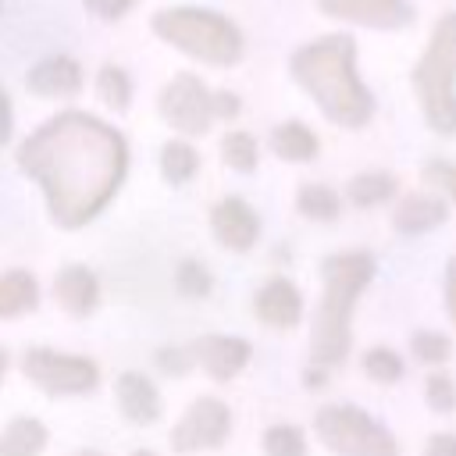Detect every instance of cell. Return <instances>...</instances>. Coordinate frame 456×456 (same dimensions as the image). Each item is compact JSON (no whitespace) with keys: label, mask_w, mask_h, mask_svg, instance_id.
Returning <instances> with one entry per match:
<instances>
[{"label":"cell","mask_w":456,"mask_h":456,"mask_svg":"<svg viewBox=\"0 0 456 456\" xmlns=\"http://www.w3.org/2000/svg\"><path fill=\"white\" fill-rule=\"evenodd\" d=\"M53 299L71 317H86L100 306V281L86 264H68L53 278Z\"/></svg>","instance_id":"16"},{"label":"cell","mask_w":456,"mask_h":456,"mask_svg":"<svg viewBox=\"0 0 456 456\" xmlns=\"http://www.w3.org/2000/svg\"><path fill=\"white\" fill-rule=\"evenodd\" d=\"M410 82L428 128L438 135H456V11L435 21Z\"/></svg>","instance_id":"5"},{"label":"cell","mask_w":456,"mask_h":456,"mask_svg":"<svg viewBox=\"0 0 456 456\" xmlns=\"http://www.w3.org/2000/svg\"><path fill=\"white\" fill-rule=\"evenodd\" d=\"M253 314L267 328L289 331L303 321V292L289 278H267L253 296Z\"/></svg>","instance_id":"13"},{"label":"cell","mask_w":456,"mask_h":456,"mask_svg":"<svg viewBox=\"0 0 456 456\" xmlns=\"http://www.w3.org/2000/svg\"><path fill=\"white\" fill-rule=\"evenodd\" d=\"M321 278H324V292H321L314 328H310V360H314V367L331 370L349 356L353 310H356L360 292L374 278V256L367 249L331 253L321 264Z\"/></svg>","instance_id":"3"},{"label":"cell","mask_w":456,"mask_h":456,"mask_svg":"<svg viewBox=\"0 0 456 456\" xmlns=\"http://www.w3.org/2000/svg\"><path fill=\"white\" fill-rule=\"evenodd\" d=\"M289 71L331 125L363 128L374 118V93L356 71V39L349 32L303 43L289 57Z\"/></svg>","instance_id":"2"},{"label":"cell","mask_w":456,"mask_h":456,"mask_svg":"<svg viewBox=\"0 0 456 456\" xmlns=\"http://www.w3.org/2000/svg\"><path fill=\"white\" fill-rule=\"evenodd\" d=\"M50 442V431L36 417H14L0 431V456H39Z\"/></svg>","instance_id":"20"},{"label":"cell","mask_w":456,"mask_h":456,"mask_svg":"<svg viewBox=\"0 0 456 456\" xmlns=\"http://www.w3.org/2000/svg\"><path fill=\"white\" fill-rule=\"evenodd\" d=\"M196 171H200V153H196V146L189 139H167L160 146V175H164V182L185 185V182H192Z\"/></svg>","instance_id":"22"},{"label":"cell","mask_w":456,"mask_h":456,"mask_svg":"<svg viewBox=\"0 0 456 456\" xmlns=\"http://www.w3.org/2000/svg\"><path fill=\"white\" fill-rule=\"evenodd\" d=\"M132 456H157V452H153V449H135Z\"/></svg>","instance_id":"41"},{"label":"cell","mask_w":456,"mask_h":456,"mask_svg":"<svg viewBox=\"0 0 456 456\" xmlns=\"http://www.w3.org/2000/svg\"><path fill=\"white\" fill-rule=\"evenodd\" d=\"M424 456H456V435L452 431H438L428 438Z\"/></svg>","instance_id":"34"},{"label":"cell","mask_w":456,"mask_h":456,"mask_svg":"<svg viewBox=\"0 0 456 456\" xmlns=\"http://www.w3.org/2000/svg\"><path fill=\"white\" fill-rule=\"evenodd\" d=\"M82 82H86L82 64L75 57H68V53L43 57L25 75V89L36 93V96H75L82 89Z\"/></svg>","instance_id":"15"},{"label":"cell","mask_w":456,"mask_h":456,"mask_svg":"<svg viewBox=\"0 0 456 456\" xmlns=\"http://www.w3.org/2000/svg\"><path fill=\"white\" fill-rule=\"evenodd\" d=\"M210 232L214 239L232 253H249L260 239V217L242 196H224L210 210Z\"/></svg>","instance_id":"11"},{"label":"cell","mask_w":456,"mask_h":456,"mask_svg":"<svg viewBox=\"0 0 456 456\" xmlns=\"http://www.w3.org/2000/svg\"><path fill=\"white\" fill-rule=\"evenodd\" d=\"M157 110L178 135H207L214 125V89L200 75L178 71L160 86Z\"/></svg>","instance_id":"8"},{"label":"cell","mask_w":456,"mask_h":456,"mask_svg":"<svg viewBox=\"0 0 456 456\" xmlns=\"http://www.w3.org/2000/svg\"><path fill=\"white\" fill-rule=\"evenodd\" d=\"M232 435V410L224 399L217 395H200L189 403V410L182 413V420L171 428L167 442L175 452L189 456V452H203V449H221Z\"/></svg>","instance_id":"9"},{"label":"cell","mask_w":456,"mask_h":456,"mask_svg":"<svg viewBox=\"0 0 456 456\" xmlns=\"http://www.w3.org/2000/svg\"><path fill=\"white\" fill-rule=\"evenodd\" d=\"M410 353H413V360H420L428 367H438L452 356V338L442 335V331H431V328H417L410 335Z\"/></svg>","instance_id":"26"},{"label":"cell","mask_w":456,"mask_h":456,"mask_svg":"<svg viewBox=\"0 0 456 456\" xmlns=\"http://www.w3.org/2000/svg\"><path fill=\"white\" fill-rule=\"evenodd\" d=\"M314 431L321 445L335 456H399L395 435L374 420L363 406L328 403L314 413Z\"/></svg>","instance_id":"6"},{"label":"cell","mask_w":456,"mask_h":456,"mask_svg":"<svg viewBox=\"0 0 456 456\" xmlns=\"http://www.w3.org/2000/svg\"><path fill=\"white\" fill-rule=\"evenodd\" d=\"M210 289H214V278H210V271L200 260H182L175 267V292L178 296L203 299V296H210Z\"/></svg>","instance_id":"29"},{"label":"cell","mask_w":456,"mask_h":456,"mask_svg":"<svg viewBox=\"0 0 456 456\" xmlns=\"http://www.w3.org/2000/svg\"><path fill=\"white\" fill-rule=\"evenodd\" d=\"M420 178L456 203V164H449V160H428L424 171H420Z\"/></svg>","instance_id":"31"},{"label":"cell","mask_w":456,"mask_h":456,"mask_svg":"<svg viewBox=\"0 0 456 456\" xmlns=\"http://www.w3.org/2000/svg\"><path fill=\"white\" fill-rule=\"evenodd\" d=\"M71 456H103V452H96V449H78V452H71Z\"/></svg>","instance_id":"39"},{"label":"cell","mask_w":456,"mask_h":456,"mask_svg":"<svg viewBox=\"0 0 456 456\" xmlns=\"http://www.w3.org/2000/svg\"><path fill=\"white\" fill-rule=\"evenodd\" d=\"M21 374L46 395H89L100 385V367L75 353L32 346L21 356Z\"/></svg>","instance_id":"7"},{"label":"cell","mask_w":456,"mask_h":456,"mask_svg":"<svg viewBox=\"0 0 456 456\" xmlns=\"http://www.w3.org/2000/svg\"><path fill=\"white\" fill-rule=\"evenodd\" d=\"M363 374L370 378V381H378V385H395L399 378H403V356L395 353V349H388V346H374V349H367L363 353Z\"/></svg>","instance_id":"27"},{"label":"cell","mask_w":456,"mask_h":456,"mask_svg":"<svg viewBox=\"0 0 456 456\" xmlns=\"http://www.w3.org/2000/svg\"><path fill=\"white\" fill-rule=\"evenodd\" d=\"M445 314H449V321L456 328V253L445 264Z\"/></svg>","instance_id":"36"},{"label":"cell","mask_w":456,"mask_h":456,"mask_svg":"<svg viewBox=\"0 0 456 456\" xmlns=\"http://www.w3.org/2000/svg\"><path fill=\"white\" fill-rule=\"evenodd\" d=\"M114 399L128 424L150 428L160 420V392L142 370H121L114 381Z\"/></svg>","instance_id":"14"},{"label":"cell","mask_w":456,"mask_h":456,"mask_svg":"<svg viewBox=\"0 0 456 456\" xmlns=\"http://www.w3.org/2000/svg\"><path fill=\"white\" fill-rule=\"evenodd\" d=\"M96 96L114 114H125L132 107V78H128V71L118 68V64H103L96 71Z\"/></svg>","instance_id":"24"},{"label":"cell","mask_w":456,"mask_h":456,"mask_svg":"<svg viewBox=\"0 0 456 456\" xmlns=\"http://www.w3.org/2000/svg\"><path fill=\"white\" fill-rule=\"evenodd\" d=\"M18 171L39 185L50 221L75 232L118 196L128 171V142L96 114L61 110L18 146Z\"/></svg>","instance_id":"1"},{"label":"cell","mask_w":456,"mask_h":456,"mask_svg":"<svg viewBox=\"0 0 456 456\" xmlns=\"http://www.w3.org/2000/svg\"><path fill=\"white\" fill-rule=\"evenodd\" d=\"M264 456H306V435L296 424H271L264 431Z\"/></svg>","instance_id":"28"},{"label":"cell","mask_w":456,"mask_h":456,"mask_svg":"<svg viewBox=\"0 0 456 456\" xmlns=\"http://www.w3.org/2000/svg\"><path fill=\"white\" fill-rule=\"evenodd\" d=\"M445 217H449V207L438 192H410L395 203L392 228L399 235H424V232H435L438 224H445Z\"/></svg>","instance_id":"17"},{"label":"cell","mask_w":456,"mask_h":456,"mask_svg":"<svg viewBox=\"0 0 456 456\" xmlns=\"http://www.w3.org/2000/svg\"><path fill=\"white\" fill-rule=\"evenodd\" d=\"M153 36L182 50L185 57L214 68H228L242 57V32L232 18L210 7H164L150 18Z\"/></svg>","instance_id":"4"},{"label":"cell","mask_w":456,"mask_h":456,"mask_svg":"<svg viewBox=\"0 0 456 456\" xmlns=\"http://www.w3.org/2000/svg\"><path fill=\"white\" fill-rule=\"evenodd\" d=\"M100 21H118V18H125L139 0H82Z\"/></svg>","instance_id":"33"},{"label":"cell","mask_w":456,"mask_h":456,"mask_svg":"<svg viewBox=\"0 0 456 456\" xmlns=\"http://www.w3.org/2000/svg\"><path fill=\"white\" fill-rule=\"evenodd\" d=\"M324 378H328L324 367H310L306 370V388H324Z\"/></svg>","instance_id":"38"},{"label":"cell","mask_w":456,"mask_h":456,"mask_svg":"<svg viewBox=\"0 0 456 456\" xmlns=\"http://www.w3.org/2000/svg\"><path fill=\"white\" fill-rule=\"evenodd\" d=\"M39 306V281L21 271V267H11L0 274V317H21V314H32Z\"/></svg>","instance_id":"18"},{"label":"cell","mask_w":456,"mask_h":456,"mask_svg":"<svg viewBox=\"0 0 456 456\" xmlns=\"http://www.w3.org/2000/svg\"><path fill=\"white\" fill-rule=\"evenodd\" d=\"M424 403L435 413H452L456 410V381L449 374H428V381H424Z\"/></svg>","instance_id":"30"},{"label":"cell","mask_w":456,"mask_h":456,"mask_svg":"<svg viewBox=\"0 0 456 456\" xmlns=\"http://www.w3.org/2000/svg\"><path fill=\"white\" fill-rule=\"evenodd\" d=\"M192 363H200L207 370V378L214 381H232L253 356V346L239 335H200L189 346Z\"/></svg>","instance_id":"12"},{"label":"cell","mask_w":456,"mask_h":456,"mask_svg":"<svg viewBox=\"0 0 456 456\" xmlns=\"http://www.w3.org/2000/svg\"><path fill=\"white\" fill-rule=\"evenodd\" d=\"M153 363H157L164 374H171V378H182L189 367H196V363H192V353L182 349V346H160L157 356H153Z\"/></svg>","instance_id":"32"},{"label":"cell","mask_w":456,"mask_h":456,"mask_svg":"<svg viewBox=\"0 0 456 456\" xmlns=\"http://www.w3.org/2000/svg\"><path fill=\"white\" fill-rule=\"evenodd\" d=\"M4 370H7V353L0 349V378H4Z\"/></svg>","instance_id":"40"},{"label":"cell","mask_w":456,"mask_h":456,"mask_svg":"<svg viewBox=\"0 0 456 456\" xmlns=\"http://www.w3.org/2000/svg\"><path fill=\"white\" fill-rule=\"evenodd\" d=\"M296 210L310 221H335L338 210H342V196L331 189V185H321V182H303L299 192H296Z\"/></svg>","instance_id":"23"},{"label":"cell","mask_w":456,"mask_h":456,"mask_svg":"<svg viewBox=\"0 0 456 456\" xmlns=\"http://www.w3.org/2000/svg\"><path fill=\"white\" fill-rule=\"evenodd\" d=\"M11 132H14V110H11V96L0 89V146L11 139Z\"/></svg>","instance_id":"37"},{"label":"cell","mask_w":456,"mask_h":456,"mask_svg":"<svg viewBox=\"0 0 456 456\" xmlns=\"http://www.w3.org/2000/svg\"><path fill=\"white\" fill-rule=\"evenodd\" d=\"M271 150H274V157H281V160H289V164H306V160L317 157L321 139H317L314 128L303 125V121H281V125L271 132Z\"/></svg>","instance_id":"19"},{"label":"cell","mask_w":456,"mask_h":456,"mask_svg":"<svg viewBox=\"0 0 456 456\" xmlns=\"http://www.w3.org/2000/svg\"><path fill=\"white\" fill-rule=\"evenodd\" d=\"M239 110H242V103H239L235 93H228V89H217V93H214V118H224V121H228V118H235Z\"/></svg>","instance_id":"35"},{"label":"cell","mask_w":456,"mask_h":456,"mask_svg":"<svg viewBox=\"0 0 456 456\" xmlns=\"http://www.w3.org/2000/svg\"><path fill=\"white\" fill-rule=\"evenodd\" d=\"M221 160H224V167H232V171H239V175H249V171H256L260 146H256V139H253L249 132L232 128V132H224V139H221Z\"/></svg>","instance_id":"25"},{"label":"cell","mask_w":456,"mask_h":456,"mask_svg":"<svg viewBox=\"0 0 456 456\" xmlns=\"http://www.w3.org/2000/svg\"><path fill=\"white\" fill-rule=\"evenodd\" d=\"M395 196V175L388 171H360L349 178L346 185V200L360 210H370V207H381Z\"/></svg>","instance_id":"21"},{"label":"cell","mask_w":456,"mask_h":456,"mask_svg":"<svg viewBox=\"0 0 456 456\" xmlns=\"http://www.w3.org/2000/svg\"><path fill=\"white\" fill-rule=\"evenodd\" d=\"M321 14L335 21H349L360 28H378V32H395L413 21V4L410 0H317Z\"/></svg>","instance_id":"10"}]
</instances>
